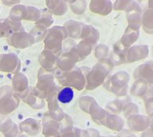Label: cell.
Listing matches in <instances>:
<instances>
[{
  "instance_id": "1",
  "label": "cell",
  "mask_w": 153,
  "mask_h": 137,
  "mask_svg": "<svg viewBox=\"0 0 153 137\" xmlns=\"http://www.w3.org/2000/svg\"><path fill=\"white\" fill-rule=\"evenodd\" d=\"M113 66L114 64L110 59H100L91 71H88L86 75L87 89L92 90L101 85L112 71Z\"/></svg>"
},
{
  "instance_id": "2",
  "label": "cell",
  "mask_w": 153,
  "mask_h": 137,
  "mask_svg": "<svg viewBox=\"0 0 153 137\" xmlns=\"http://www.w3.org/2000/svg\"><path fill=\"white\" fill-rule=\"evenodd\" d=\"M68 37V34L64 26H54L47 31L44 40V47L55 53L58 56L63 48V42Z\"/></svg>"
},
{
  "instance_id": "3",
  "label": "cell",
  "mask_w": 153,
  "mask_h": 137,
  "mask_svg": "<svg viewBox=\"0 0 153 137\" xmlns=\"http://www.w3.org/2000/svg\"><path fill=\"white\" fill-rule=\"evenodd\" d=\"M83 68L74 67L69 72L61 73L56 71V76L58 78L59 82L66 87H74L77 90H81L85 86L86 75Z\"/></svg>"
},
{
  "instance_id": "4",
  "label": "cell",
  "mask_w": 153,
  "mask_h": 137,
  "mask_svg": "<svg viewBox=\"0 0 153 137\" xmlns=\"http://www.w3.org/2000/svg\"><path fill=\"white\" fill-rule=\"evenodd\" d=\"M19 98L14 93L12 87L7 85L0 87V114L7 116L19 105Z\"/></svg>"
},
{
  "instance_id": "5",
  "label": "cell",
  "mask_w": 153,
  "mask_h": 137,
  "mask_svg": "<svg viewBox=\"0 0 153 137\" xmlns=\"http://www.w3.org/2000/svg\"><path fill=\"white\" fill-rule=\"evenodd\" d=\"M128 73L126 72H118L110 77L105 87L116 96H124L128 92Z\"/></svg>"
},
{
  "instance_id": "6",
  "label": "cell",
  "mask_w": 153,
  "mask_h": 137,
  "mask_svg": "<svg viewBox=\"0 0 153 137\" xmlns=\"http://www.w3.org/2000/svg\"><path fill=\"white\" fill-rule=\"evenodd\" d=\"M40 15L41 11L36 7L17 4L11 8L8 18L17 22H21L22 20L37 22Z\"/></svg>"
},
{
  "instance_id": "7",
  "label": "cell",
  "mask_w": 153,
  "mask_h": 137,
  "mask_svg": "<svg viewBox=\"0 0 153 137\" xmlns=\"http://www.w3.org/2000/svg\"><path fill=\"white\" fill-rule=\"evenodd\" d=\"M7 43L10 46L17 49H23L32 46L35 42L33 36L25 31H17L7 37Z\"/></svg>"
},
{
  "instance_id": "8",
  "label": "cell",
  "mask_w": 153,
  "mask_h": 137,
  "mask_svg": "<svg viewBox=\"0 0 153 137\" xmlns=\"http://www.w3.org/2000/svg\"><path fill=\"white\" fill-rule=\"evenodd\" d=\"M21 67V61L14 53L0 55V72L16 74Z\"/></svg>"
},
{
  "instance_id": "9",
  "label": "cell",
  "mask_w": 153,
  "mask_h": 137,
  "mask_svg": "<svg viewBox=\"0 0 153 137\" xmlns=\"http://www.w3.org/2000/svg\"><path fill=\"white\" fill-rule=\"evenodd\" d=\"M53 75L50 72L45 71L43 68H41L38 72V81L37 84V88L44 98H45L44 93H45V98H46L48 93L54 87V84H53Z\"/></svg>"
},
{
  "instance_id": "10",
  "label": "cell",
  "mask_w": 153,
  "mask_h": 137,
  "mask_svg": "<svg viewBox=\"0 0 153 137\" xmlns=\"http://www.w3.org/2000/svg\"><path fill=\"white\" fill-rule=\"evenodd\" d=\"M12 90L19 99H24L29 92L28 79L25 75L18 72L12 80Z\"/></svg>"
},
{
  "instance_id": "11",
  "label": "cell",
  "mask_w": 153,
  "mask_h": 137,
  "mask_svg": "<svg viewBox=\"0 0 153 137\" xmlns=\"http://www.w3.org/2000/svg\"><path fill=\"white\" fill-rule=\"evenodd\" d=\"M79 62V59L70 50L65 52L57 61V67L56 71L61 73L69 72L75 67V63Z\"/></svg>"
},
{
  "instance_id": "12",
  "label": "cell",
  "mask_w": 153,
  "mask_h": 137,
  "mask_svg": "<svg viewBox=\"0 0 153 137\" xmlns=\"http://www.w3.org/2000/svg\"><path fill=\"white\" fill-rule=\"evenodd\" d=\"M59 56L55 53L52 52L49 50L44 49L42 52L41 53L38 58L39 63L42 66V68L46 72H51L56 71L57 67V61Z\"/></svg>"
},
{
  "instance_id": "13",
  "label": "cell",
  "mask_w": 153,
  "mask_h": 137,
  "mask_svg": "<svg viewBox=\"0 0 153 137\" xmlns=\"http://www.w3.org/2000/svg\"><path fill=\"white\" fill-rule=\"evenodd\" d=\"M149 49L147 45H134L128 49L125 63H131L148 57Z\"/></svg>"
},
{
  "instance_id": "14",
  "label": "cell",
  "mask_w": 153,
  "mask_h": 137,
  "mask_svg": "<svg viewBox=\"0 0 153 137\" xmlns=\"http://www.w3.org/2000/svg\"><path fill=\"white\" fill-rule=\"evenodd\" d=\"M135 79H142L153 86V61L144 62L136 68L133 72Z\"/></svg>"
},
{
  "instance_id": "15",
  "label": "cell",
  "mask_w": 153,
  "mask_h": 137,
  "mask_svg": "<svg viewBox=\"0 0 153 137\" xmlns=\"http://www.w3.org/2000/svg\"><path fill=\"white\" fill-rule=\"evenodd\" d=\"M24 31L21 22L11 20L10 18L0 19V38H7L12 33Z\"/></svg>"
},
{
  "instance_id": "16",
  "label": "cell",
  "mask_w": 153,
  "mask_h": 137,
  "mask_svg": "<svg viewBox=\"0 0 153 137\" xmlns=\"http://www.w3.org/2000/svg\"><path fill=\"white\" fill-rule=\"evenodd\" d=\"M128 125L131 132H143L149 128V117L140 114L131 115L128 118Z\"/></svg>"
},
{
  "instance_id": "17",
  "label": "cell",
  "mask_w": 153,
  "mask_h": 137,
  "mask_svg": "<svg viewBox=\"0 0 153 137\" xmlns=\"http://www.w3.org/2000/svg\"><path fill=\"white\" fill-rule=\"evenodd\" d=\"M89 9L94 14L108 15L113 10V5L110 0H91Z\"/></svg>"
},
{
  "instance_id": "18",
  "label": "cell",
  "mask_w": 153,
  "mask_h": 137,
  "mask_svg": "<svg viewBox=\"0 0 153 137\" xmlns=\"http://www.w3.org/2000/svg\"><path fill=\"white\" fill-rule=\"evenodd\" d=\"M128 48L125 47L120 41L116 43L113 46V50L111 55V59L113 64L120 65L126 62V54Z\"/></svg>"
},
{
  "instance_id": "19",
  "label": "cell",
  "mask_w": 153,
  "mask_h": 137,
  "mask_svg": "<svg viewBox=\"0 0 153 137\" xmlns=\"http://www.w3.org/2000/svg\"><path fill=\"white\" fill-rule=\"evenodd\" d=\"M93 47V46L89 42L82 39V41H81L78 44L74 45L69 50L73 51L77 56L79 61H81L84 59H85L88 55H90Z\"/></svg>"
},
{
  "instance_id": "20",
  "label": "cell",
  "mask_w": 153,
  "mask_h": 137,
  "mask_svg": "<svg viewBox=\"0 0 153 137\" xmlns=\"http://www.w3.org/2000/svg\"><path fill=\"white\" fill-rule=\"evenodd\" d=\"M45 3L49 11L57 16H62L68 10L67 2L64 0H45Z\"/></svg>"
},
{
  "instance_id": "21",
  "label": "cell",
  "mask_w": 153,
  "mask_h": 137,
  "mask_svg": "<svg viewBox=\"0 0 153 137\" xmlns=\"http://www.w3.org/2000/svg\"><path fill=\"white\" fill-rule=\"evenodd\" d=\"M84 23L74 20H69L65 23L64 27L68 34V37L72 38H81Z\"/></svg>"
},
{
  "instance_id": "22",
  "label": "cell",
  "mask_w": 153,
  "mask_h": 137,
  "mask_svg": "<svg viewBox=\"0 0 153 137\" xmlns=\"http://www.w3.org/2000/svg\"><path fill=\"white\" fill-rule=\"evenodd\" d=\"M43 99L44 97L38 90L34 91V89L30 88V91H29L27 96L24 98V101L32 108H42L44 106Z\"/></svg>"
},
{
  "instance_id": "23",
  "label": "cell",
  "mask_w": 153,
  "mask_h": 137,
  "mask_svg": "<svg viewBox=\"0 0 153 137\" xmlns=\"http://www.w3.org/2000/svg\"><path fill=\"white\" fill-rule=\"evenodd\" d=\"M139 36H140V31H136L128 26L123 35L121 36V38L120 39V42L125 47L129 48L137 41Z\"/></svg>"
},
{
  "instance_id": "24",
  "label": "cell",
  "mask_w": 153,
  "mask_h": 137,
  "mask_svg": "<svg viewBox=\"0 0 153 137\" xmlns=\"http://www.w3.org/2000/svg\"><path fill=\"white\" fill-rule=\"evenodd\" d=\"M113 9L115 11H125L127 13L140 10L139 5L135 0H116L113 4Z\"/></svg>"
},
{
  "instance_id": "25",
  "label": "cell",
  "mask_w": 153,
  "mask_h": 137,
  "mask_svg": "<svg viewBox=\"0 0 153 137\" xmlns=\"http://www.w3.org/2000/svg\"><path fill=\"white\" fill-rule=\"evenodd\" d=\"M19 129L22 132H25L26 134L30 135H35L39 132L40 129V125L38 121L32 119H28V120H24L19 125Z\"/></svg>"
},
{
  "instance_id": "26",
  "label": "cell",
  "mask_w": 153,
  "mask_h": 137,
  "mask_svg": "<svg viewBox=\"0 0 153 137\" xmlns=\"http://www.w3.org/2000/svg\"><path fill=\"white\" fill-rule=\"evenodd\" d=\"M127 22L128 23V27L136 31H140L142 22L141 9L127 13Z\"/></svg>"
},
{
  "instance_id": "27",
  "label": "cell",
  "mask_w": 153,
  "mask_h": 137,
  "mask_svg": "<svg viewBox=\"0 0 153 137\" xmlns=\"http://www.w3.org/2000/svg\"><path fill=\"white\" fill-rule=\"evenodd\" d=\"M141 26L145 33L153 35V10L147 9L142 14Z\"/></svg>"
},
{
  "instance_id": "28",
  "label": "cell",
  "mask_w": 153,
  "mask_h": 137,
  "mask_svg": "<svg viewBox=\"0 0 153 137\" xmlns=\"http://www.w3.org/2000/svg\"><path fill=\"white\" fill-rule=\"evenodd\" d=\"M149 88V84L142 79H136L131 87L130 92L136 97H143Z\"/></svg>"
},
{
  "instance_id": "29",
  "label": "cell",
  "mask_w": 153,
  "mask_h": 137,
  "mask_svg": "<svg viewBox=\"0 0 153 137\" xmlns=\"http://www.w3.org/2000/svg\"><path fill=\"white\" fill-rule=\"evenodd\" d=\"M105 123H108V127H109L110 129L117 131V132H121L124 125L123 119L114 114L108 115Z\"/></svg>"
},
{
  "instance_id": "30",
  "label": "cell",
  "mask_w": 153,
  "mask_h": 137,
  "mask_svg": "<svg viewBox=\"0 0 153 137\" xmlns=\"http://www.w3.org/2000/svg\"><path fill=\"white\" fill-rule=\"evenodd\" d=\"M90 114L92 115L93 120L96 123H97L99 124H105L106 118H107V113L105 110H103L102 108H100L97 103H94L93 108L91 109Z\"/></svg>"
},
{
  "instance_id": "31",
  "label": "cell",
  "mask_w": 153,
  "mask_h": 137,
  "mask_svg": "<svg viewBox=\"0 0 153 137\" xmlns=\"http://www.w3.org/2000/svg\"><path fill=\"white\" fill-rule=\"evenodd\" d=\"M53 23V14L47 10H42L41 11L40 18L37 22H35L36 26H42L43 28L47 29Z\"/></svg>"
},
{
  "instance_id": "32",
  "label": "cell",
  "mask_w": 153,
  "mask_h": 137,
  "mask_svg": "<svg viewBox=\"0 0 153 137\" xmlns=\"http://www.w3.org/2000/svg\"><path fill=\"white\" fill-rule=\"evenodd\" d=\"M57 100L62 103H69L74 99V91L69 87H65L60 91H57Z\"/></svg>"
},
{
  "instance_id": "33",
  "label": "cell",
  "mask_w": 153,
  "mask_h": 137,
  "mask_svg": "<svg viewBox=\"0 0 153 137\" xmlns=\"http://www.w3.org/2000/svg\"><path fill=\"white\" fill-rule=\"evenodd\" d=\"M142 98L144 103L146 112L148 113V115L153 113V86L149 87L148 91Z\"/></svg>"
},
{
  "instance_id": "34",
  "label": "cell",
  "mask_w": 153,
  "mask_h": 137,
  "mask_svg": "<svg viewBox=\"0 0 153 137\" xmlns=\"http://www.w3.org/2000/svg\"><path fill=\"white\" fill-rule=\"evenodd\" d=\"M86 6L85 0H76V2L70 4V9L74 14L81 15L85 11Z\"/></svg>"
},
{
  "instance_id": "35",
  "label": "cell",
  "mask_w": 153,
  "mask_h": 137,
  "mask_svg": "<svg viewBox=\"0 0 153 137\" xmlns=\"http://www.w3.org/2000/svg\"><path fill=\"white\" fill-rule=\"evenodd\" d=\"M122 111L124 112V116L128 119L131 115L139 114V108L136 103H131V102L129 101V102H127V103H124Z\"/></svg>"
},
{
  "instance_id": "36",
  "label": "cell",
  "mask_w": 153,
  "mask_h": 137,
  "mask_svg": "<svg viewBox=\"0 0 153 137\" xmlns=\"http://www.w3.org/2000/svg\"><path fill=\"white\" fill-rule=\"evenodd\" d=\"M47 29L35 25V26L30 31V33L33 36L35 42H39V41H42L45 38V35L47 34Z\"/></svg>"
},
{
  "instance_id": "37",
  "label": "cell",
  "mask_w": 153,
  "mask_h": 137,
  "mask_svg": "<svg viewBox=\"0 0 153 137\" xmlns=\"http://www.w3.org/2000/svg\"><path fill=\"white\" fill-rule=\"evenodd\" d=\"M124 101L119 100V99H117V100L112 101L111 103H109L108 104L107 108L108 109H109L111 111L110 112L115 113V115L117 113L121 112L123 111V108H124Z\"/></svg>"
},
{
  "instance_id": "38",
  "label": "cell",
  "mask_w": 153,
  "mask_h": 137,
  "mask_svg": "<svg viewBox=\"0 0 153 137\" xmlns=\"http://www.w3.org/2000/svg\"><path fill=\"white\" fill-rule=\"evenodd\" d=\"M108 54H109V49L105 44H99L95 47V56L99 59L107 58Z\"/></svg>"
},
{
  "instance_id": "39",
  "label": "cell",
  "mask_w": 153,
  "mask_h": 137,
  "mask_svg": "<svg viewBox=\"0 0 153 137\" xmlns=\"http://www.w3.org/2000/svg\"><path fill=\"white\" fill-rule=\"evenodd\" d=\"M14 123L12 120L7 116H3L0 119V132H2L3 134L7 132L10 129Z\"/></svg>"
},
{
  "instance_id": "40",
  "label": "cell",
  "mask_w": 153,
  "mask_h": 137,
  "mask_svg": "<svg viewBox=\"0 0 153 137\" xmlns=\"http://www.w3.org/2000/svg\"><path fill=\"white\" fill-rule=\"evenodd\" d=\"M19 127L16 123H13L12 127H10V129L7 132L4 133L5 137H18L19 134Z\"/></svg>"
},
{
  "instance_id": "41",
  "label": "cell",
  "mask_w": 153,
  "mask_h": 137,
  "mask_svg": "<svg viewBox=\"0 0 153 137\" xmlns=\"http://www.w3.org/2000/svg\"><path fill=\"white\" fill-rule=\"evenodd\" d=\"M21 0H2L3 4L8 7H11V6H14V5L19 4Z\"/></svg>"
},
{
  "instance_id": "42",
  "label": "cell",
  "mask_w": 153,
  "mask_h": 137,
  "mask_svg": "<svg viewBox=\"0 0 153 137\" xmlns=\"http://www.w3.org/2000/svg\"><path fill=\"white\" fill-rule=\"evenodd\" d=\"M140 137H153V132L151 129H147L145 131H143L141 134Z\"/></svg>"
},
{
  "instance_id": "43",
  "label": "cell",
  "mask_w": 153,
  "mask_h": 137,
  "mask_svg": "<svg viewBox=\"0 0 153 137\" xmlns=\"http://www.w3.org/2000/svg\"><path fill=\"white\" fill-rule=\"evenodd\" d=\"M117 137H136V136L135 135L130 133V132H121V133H120V134Z\"/></svg>"
},
{
  "instance_id": "44",
  "label": "cell",
  "mask_w": 153,
  "mask_h": 137,
  "mask_svg": "<svg viewBox=\"0 0 153 137\" xmlns=\"http://www.w3.org/2000/svg\"><path fill=\"white\" fill-rule=\"evenodd\" d=\"M148 117H149V129L153 132V113L149 114Z\"/></svg>"
},
{
  "instance_id": "45",
  "label": "cell",
  "mask_w": 153,
  "mask_h": 137,
  "mask_svg": "<svg viewBox=\"0 0 153 137\" xmlns=\"http://www.w3.org/2000/svg\"><path fill=\"white\" fill-rule=\"evenodd\" d=\"M148 9L153 10V0H148Z\"/></svg>"
},
{
  "instance_id": "46",
  "label": "cell",
  "mask_w": 153,
  "mask_h": 137,
  "mask_svg": "<svg viewBox=\"0 0 153 137\" xmlns=\"http://www.w3.org/2000/svg\"><path fill=\"white\" fill-rule=\"evenodd\" d=\"M64 1L65 2H67V3H69V4H72L74 2H76V0H64Z\"/></svg>"
},
{
  "instance_id": "47",
  "label": "cell",
  "mask_w": 153,
  "mask_h": 137,
  "mask_svg": "<svg viewBox=\"0 0 153 137\" xmlns=\"http://www.w3.org/2000/svg\"><path fill=\"white\" fill-rule=\"evenodd\" d=\"M152 58H153V46H152Z\"/></svg>"
},
{
  "instance_id": "48",
  "label": "cell",
  "mask_w": 153,
  "mask_h": 137,
  "mask_svg": "<svg viewBox=\"0 0 153 137\" xmlns=\"http://www.w3.org/2000/svg\"><path fill=\"white\" fill-rule=\"evenodd\" d=\"M19 137H27L26 135H21V136H19Z\"/></svg>"
},
{
  "instance_id": "49",
  "label": "cell",
  "mask_w": 153,
  "mask_h": 137,
  "mask_svg": "<svg viewBox=\"0 0 153 137\" xmlns=\"http://www.w3.org/2000/svg\"><path fill=\"white\" fill-rule=\"evenodd\" d=\"M100 137V136H99ZM102 137H116V136H102Z\"/></svg>"
},
{
  "instance_id": "50",
  "label": "cell",
  "mask_w": 153,
  "mask_h": 137,
  "mask_svg": "<svg viewBox=\"0 0 153 137\" xmlns=\"http://www.w3.org/2000/svg\"><path fill=\"white\" fill-rule=\"evenodd\" d=\"M0 11H1V6H0Z\"/></svg>"
}]
</instances>
